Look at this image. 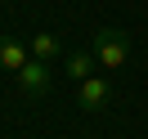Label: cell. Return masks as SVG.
<instances>
[{
	"label": "cell",
	"instance_id": "3957f363",
	"mask_svg": "<svg viewBox=\"0 0 148 139\" xmlns=\"http://www.w3.org/2000/svg\"><path fill=\"white\" fill-rule=\"evenodd\" d=\"M14 85H18L27 99H40V94H49V63H40V58H27V67H18V72H14Z\"/></svg>",
	"mask_w": 148,
	"mask_h": 139
},
{
	"label": "cell",
	"instance_id": "6da1fadb",
	"mask_svg": "<svg viewBox=\"0 0 148 139\" xmlns=\"http://www.w3.org/2000/svg\"><path fill=\"white\" fill-rule=\"evenodd\" d=\"M90 49H94V58H99L103 72H121L126 58H130V36L121 27H99L90 36Z\"/></svg>",
	"mask_w": 148,
	"mask_h": 139
},
{
	"label": "cell",
	"instance_id": "5b68a950",
	"mask_svg": "<svg viewBox=\"0 0 148 139\" xmlns=\"http://www.w3.org/2000/svg\"><path fill=\"white\" fill-rule=\"evenodd\" d=\"M27 58H32V49L23 45V40L0 36V67H5V72H18V67H27Z\"/></svg>",
	"mask_w": 148,
	"mask_h": 139
},
{
	"label": "cell",
	"instance_id": "277c9868",
	"mask_svg": "<svg viewBox=\"0 0 148 139\" xmlns=\"http://www.w3.org/2000/svg\"><path fill=\"white\" fill-rule=\"evenodd\" d=\"M94 67H99V58H94V49H67V54H63V72L72 76L76 85H81L85 76H94Z\"/></svg>",
	"mask_w": 148,
	"mask_h": 139
},
{
	"label": "cell",
	"instance_id": "8992f818",
	"mask_svg": "<svg viewBox=\"0 0 148 139\" xmlns=\"http://www.w3.org/2000/svg\"><path fill=\"white\" fill-rule=\"evenodd\" d=\"M32 58H40V63H49V58H58V54H67L63 49V36H54V31H40V36H32Z\"/></svg>",
	"mask_w": 148,
	"mask_h": 139
},
{
	"label": "cell",
	"instance_id": "7a4b0ae2",
	"mask_svg": "<svg viewBox=\"0 0 148 139\" xmlns=\"http://www.w3.org/2000/svg\"><path fill=\"white\" fill-rule=\"evenodd\" d=\"M76 103H81L85 112H108V108H112V81L99 76V72L85 76V81L76 85Z\"/></svg>",
	"mask_w": 148,
	"mask_h": 139
}]
</instances>
